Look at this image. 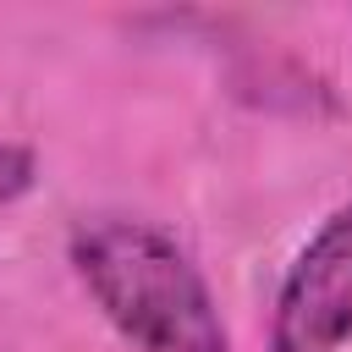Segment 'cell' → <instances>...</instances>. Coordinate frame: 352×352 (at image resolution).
I'll return each instance as SVG.
<instances>
[{"instance_id": "obj_1", "label": "cell", "mask_w": 352, "mask_h": 352, "mask_svg": "<svg viewBox=\"0 0 352 352\" xmlns=\"http://www.w3.org/2000/svg\"><path fill=\"white\" fill-rule=\"evenodd\" d=\"M72 264L138 352H231L204 270L160 226L126 214L88 220L72 231Z\"/></svg>"}, {"instance_id": "obj_2", "label": "cell", "mask_w": 352, "mask_h": 352, "mask_svg": "<svg viewBox=\"0 0 352 352\" xmlns=\"http://www.w3.org/2000/svg\"><path fill=\"white\" fill-rule=\"evenodd\" d=\"M270 341L275 352H336L352 341V204L336 209L292 258Z\"/></svg>"}, {"instance_id": "obj_3", "label": "cell", "mask_w": 352, "mask_h": 352, "mask_svg": "<svg viewBox=\"0 0 352 352\" xmlns=\"http://www.w3.org/2000/svg\"><path fill=\"white\" fill-rule=\"evenodd\" d=\"M33 176H38L33 154L16 148V143H0V209L16 204V198H28L33 192Z\"/></svg>"}]
</instances>
